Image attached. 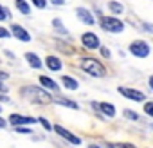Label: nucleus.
Here are the masks:
<instances>
[{
	"label": "nucleus",
	"mask_w": 153,
	"mask_h": 148,
	"mask_svg": "<svg viewBox=\"0 0 153 148\" xmlns=\"http://www.w3.org/2000/svg\"><path fill=\"white\" fill-rule=\"evenodd\" d=\"M117 92H119L123 98H126V99H130V101H137V103H140V101H144V99H146V94H144V92H140V90H137V89H130V87H117Z\"/></svg>",
	"instance_id": "obj_4"
},
{
	"label": "nucleus",
	"mask_w": 153,
	"mask_h": 148,
	"mask_svg": "<svg viewBox=\"0 0 153 148\" xmlns=\"http://www.w3.org/2000/svg\"><path fill=\"white\" fill-rule=\"evenodd\" d=\"M151 128H153V123H151Z\"/></svg>",
	"instance_id": "obj_35"
},
{
	"label": "nucleus",
	"mask_w": 153,
	"mask_h": 148,
	"mask_svg": "<svg viewBox=\"0 0 153 148\" xmlns=\"http://www.w3.org/2000/svg\"><path fill=\"white\" fill-rule=\"evenodd\" d=\"M4 126H6V119L0 117V128H4Z\"/></svg>",
	"instance_id": "obj_33"
},
{
	"label": "nucleus",
	"mask_w": 153,
	"mask_h": 148,
	"mask_svg": "<svg viewBox=\"0 0 153 148\" xmlns=\"http://www.w3.org/2000/svg\"><path fill=\"white\" fill-rule=\"evenodd\" d=\"M54 103H58V105H61V107H68V108H74V110H78L79 108V105L76 103V101H70V99H67V98H56V99H52Z\"/></svg>",
	"instance_id": "obj_15"
},
{
	"label": "nucleus",
	"mask_w": 153,
	"mask_h": 148,
	"mask_svg": "<svg viewBox=\"0 0 153 148\" xmlns=\"http://www.w3.org/2000/svg\"><path fill=\"white\" fill-rule=\"evenodd\" d=\"M31 2L38 7V9H43L45 6H47V2H49V0H31Z\"/></svg>",
	"instance_id": "obj_24"
},
{
	"label": "nucleus",
	"mask_w": 153,
	"mask_h": 148,
	"mask_svg": "<svg viewBox=\"0 0 153 148\" xmlns=\"http://www.w3.org/2000/svg\"><path fill=\"white\" fill-rule=\"evenodd\" d=\"M40 85H43L45 89H49V90H52V92H58V90H59V87L56 85V81L51 80V78H47V76H40Z\"/></svg>",
	"instance_id": "obj_14"
},
{
	"label": "nucleus",
	"mask_w": 153,
	"mask_h": 148,
	"mask_svg": "<svg viewBox=\"0 0 153 148\" xmlns=\"http://www.w3.org/2000/svg\"><path fill=\"white\" fill-rule=\"evenodd\" d=\"M54 132H56L58 135H61L63 139H67L68 143H72V144H81V137L74 135L72 132H68V130H67V128H63L61 125H54Z\"/></svg>",
	"instance_id": "obj_7"
},
{
	"label": "nucleus",
	"mask_w": 153,
	"mask_h": 148,
	"mask_svg": "<svg viewBox=\"0 0 153 148\" xmlns=\"http://www.w3.org/2000/svg\"><path fill=\"white\" fill-rule=\"evenodd\" d=\"M61 83L65 85V89H68V90H76V89H78V81H76L74 78H70V76H63L61 78Z\"/></svg>",
	"instance_id": "obj_18"
},
{
	"label": "nucleus",
	"mask_w": 153,
	"mask_h": 148,
	"mask_svg": "<svg viewBox=\"0 0 153 148\" xmlns=\"http://www.w3.org/2000/svg\"><path fill=\"white\" fill-rule=\"evenodd\" d=\"M148 83H149V89L153 90V76H149V81H148Z\"/></svg>",
	"instance_id": "obj_32"
},
{
	"label": "nucleus",
	"mask_w": 153,
	"mask_h": 148,
	"mask_svg": "<svg viewBox=\"0 0 153 148\" xmlns=\"http://www.w3.org/2000/svg\"><path fill=\"white\" fill-rule=\"evenodd\" d=\"M99 25L106 33H115L117 34V33H123L124 31V24L119 18H115V16H101L99 18Z\"/></svg>",
	"instance_id": "obj_3"
},
{
	"label": "nucleus",
	"mask_w": 153,
	"mask_h": 148,
	"mask_svg": "<svg viewBox=\"0 0 153 148\" xmlns=\"http://www.w3.org/2000/svg\"><path fill=\"white\" fill-rule=\"evenodd\" d=\"M88 148H99V146H97V144H90Z\"/></svg>",
	"instance_id": "obj_34"
},
{
	"label": "nucleus",
	"mask_w": 153,
	"mask_h": 148,
	"mask_svg": "<svg viewBox=\"0 0 153 148\" xmlns=\"http://www.w3.org/2000/svg\"><path fill=\"white\" fill-rule=\"evenodd\" d=\"M11 33L7 31V27H0V38H9Z\"/></svg>",
	"instance_id": "obj_25"
},
{
	"label": "nucleus",
	"mask_w": 153,
	"mask_h": 148,
	"mask_svg": "<svg viewBox=\"0 0 153 148\" xmlns=\"http://www.w3.org/2000/svg\"><path fill=\"white\" fill-rule=\"evenodd\" d=\"M144 112H146L149 117H153V101H148V103H144Z\"/></svg>",
	"instance_id": "obj_21"
},
{
	"label": "nucleus",
	"mask_w": 153,
	"mask_h": 148,
	"mask_svg": "<svg viewBox=\"0 0 153 148\" xmlns=\"http://www.w3.org/2000/svg\"><path fill=\"white\" fill-rule=\"evenodd\" d=\"M52 25L56 27V31H58V33H61V34H67V29L63 27V24H61V20H59V18H54V20H52Z\"/></svg>",
	"instance_id": "obj_19"
},
{
	"label": "nucleus",
	"mask_w": 153,
	"mask_h": 148,
	"mask_svg": "<svg viewBox=\"0 0 153 148\" xmlns=\"http://www.w3.org/2000/svg\"><path fill=\"white\" fill-rule=\"evenodd\" d=\"M51 4H54V6H63L65 4V0H49Z\"/></svg>",
	"instance_id": "obj_30"
},
{
	"label": "nucleus",
	"mask_w": 153,
	"mask_h": 148,
	"mask_svg": "<svg viewBox=\"0 0 153 148\" xmlns=\"http://www.w3.org/2000/svg\"><path fill=\"white\" fill-rule=\"evenodd\" d=\"M115 148H135L133 144H130V143H117L115 144Z\"/></svg>",
	"instance_id": "obj_27"
},
{
	"label": "nucleus",
	"mask_w": 153,
	"mask_h": 148,
	"mask_svg": "<svg viewBox=\"0 0 153 148\" xmlns=\"http://www.w3.org/2000/svg\"><path fill=\"white\" fill-rule=\"evenodd\" d=\"M76 15H78V18H79L83 24H87V25H94V24H96L94 15H92L87 7H78V9H76Z\"/></svg>",
	"instance_id": "obj_9"
},
{
	"label": "nucleus",
	"mask_w": 153,
	"mask_h": 148,
	"mask_svg": "<svg viewBox=\"0 0 153 148\" xmlns=\"http://www.w3.org/2000/svg\"><path fill=\"white\" fill-rule=\"evenodd\" d=\"M144 27H146L148 33H153V24H151V25H149V24H144Z\"/></svg>",
	"instance_id": "obj_31"
},
{
	"label": "nucleus",
	"mask_w": 153,
	"mask_h": 148,
	"mask_svg": "<svg viewBox=\"0 0 153 148\" xmlns=\"http://www.w3.org/2000/svg\"><path fill=\"white\" fill-rule=\"evenodd\" d=\"M45 65L51 69V70H54V72H58V70H61V60L58 58V56H47L45 58Z\"/></svg>",
	"instance_id": "obj_11"
},
{
	"label": "nucleus",
	"mask_w": 153,
	"mask_h": 148,
	"mask_svg": "<svg viewBox=\"0 0 153 148\" xmlns=\"http://www.w3.org/2000/svg\"><path fill=\"white\" fill-rule=\"evenodd\" d=\"M38 123H40V125H42L45 130H54V126H52V125H51V123H49L45 117H40V119H38Z\"/></svg>",
	"instance_id": "obj_20"
},
{
	"label": "nucleus",
	"mask_w": 153,
	"mask_h": 148,
	"mask_svg": "<svg viewBox=\"0 0 153 148\" xmlns=\"http://www.w3.org/2000/svg\"><path fill=\"white\" fill-rule=\"evenodd\" d=\"M9 123L13 126H22V125H34V123H38V119L27 117V116H22V114H11L9 116Z\"/></svg>",
	"instance_id": "obj_8"
},
{
	"label": "nucleus",
	"mask_w": 153,
	"mask_h": 148,
	"mask_svg": "<svg viewBox=\"0 0 153 148\" xmlns=\"http://www.w3.org/2000/svg\"><path fill=\"white\" fill-rule=\"evenodd\" d=\"M149 45L144 42V40H135V42H131L130 43V52L133 54V56H137V58H146V56H149Z\"/></svg>",
	"instance_id": "obj_5"
},
{
	"label": "nucleus",
	"mask_w": 153,
	"mask_h": 148,
	"mask_svg": "<svg viewBox=\"0 0 153 148\" xmlns=\"http://www.w3.org/2000/svg\"><path fill=\"white\" fill-rule=\"evenodd\" d=\"M15 6L22 15H31V6L27 4V0H15Z\"/></svg>",
	"instance_id": "obj_16"
},
{
	"label": "nucleus",
	"mask_w": 153,
	"mask_h": 148,
	"mask_svg": "<svg viewBox=\"0 0 153 148\" xmlns=\"http://www.w3.org/2000/svg\"><path fill=\"white\" fill-rule=\"evenodd\" d=\"M11 15H9V9H6L4 6H0V22L2 20H6V18H9Z\"/></svg>",
	"instance_id": "obj_22"
},
{
	"label": "nucleus",
	"mask_w": 153,
	"mask_h": 148,
	"mask_svg": "<svg viewBox=\"0 0 153 148\" xmlns=\"http://www.w3.org/2000/svg\"><path fill=\"white\" fill-rule=\"evenodd\" d=\"M20 94L25 96L27 99H31L33 103H49V101H52L49 92H45V90H42L40 87H34V85H29V87L22 89Z\"/></svg>",
	"instance_id": "obj_2"
},
{
	"label": "nucleus",
	"mask_w": 153,
	"mask_h": 148,
	"mask_svg": "<svg viewBox=\"0 0 153 148\" xmlns=\"http://www.w3.org/2000/svg\"><path fill=\"white\" fill-rule=\"evenodd\" d=\"M4 78H7V74H6V72H0V92L6 90V87L2 85V80H4Z\"/></svg>",
	"instance_id": "obj_28"
},
{
	"label": "nucleus",
	"mask_w": 153,
	"mask_h": 148,
	"mask_svg": "<svg viewBox=\"0 0 153 148\" xmlns=\"http://www.w3.org/2000/svg\"><path fill=\"white\" fill-rule=\"evenodd\" d=\"M11 31H13V34H15V38H18L20 42H31V34L22 27V25H18V24H13L11 25Z\"/></svg>",
	"instance_id": "obj_10"
},
{
	"label": "nucleus",
	"mask_w": 153,
	"mask_h": 148,
	"mask_svg": "<svg viewBox=\"0 0 153 148\" xmlns=\"http://www.w3.org/2000/svg\"><path fill=\"white\" fill-rule=\"evenodd\" d=\"M108 9H110V13H114V15H121V13H124V6L119 4L117 0H110V2H108Z\"/></svg>",
	"instance_id": "obj_17"
},
{
	"label": "nucleus",
	"mask_w": 153,
	"mask_h": 148,
	"mask_svg": "<svg viewBox=\"0 0 153 148\" xmlns=\"http://www.w3.org/2000/svg\"><path fill=\"white\" fill-rule=\"evenodd\" d=\"M79 67H81V70H85L88 74V76H94V78H103L106 74V67L96 58H81Z\"/></svg>",
	"instance_id": "obj_1"
},
{
	"label": "nucleus",
	"mask_w": 153,
	"mask_h": 148,
	"mask_svg": "<svg viewBox=\"0 0 153 148\" xmlns=\"http://www.w3.org/2000/svg\"><path fill=\"white\" fill-rule=\"evenodd\" d=\"M81 43H83L85 49H90V51L101 49V40H99V36L94 34V33H90V31L81 34Z\"/></svg>",
	"instance_id": "obj_6"
},
{
	"label": "nucleus",
	"mask_w": 153,
	"mask_h": 148,
	"mask_svg": "<svg viewBox=\"0 0 153 148\" xmlns=\"http://www.w3.org/2000/svg\"><path fill=\"white\" fill-rule=\"evenodd\" d=\"M25 60H27V63L33 67V69H42V60L38 58V54L36 52H25Z\"/></svg>",
	"instance_id": "obj_13"
},
{
	"label": "nucleus",
	"mask_w": 153,
	"mask_h": 148,
	"mask_svg": "<svg viewBox=\"0 0 153 148\" xmlns=\"http://www.w3.org/2000/svg\"><path fill=\"white\" fill-rule=\"evenodd\" d=\"M101 54H103L105 58H110V54H112V52H110V49H106V47H101Z\"/></svg>",
	"instance_id": "obj_29"
},
{
	"label": "nucleus",
	"mask_w": 153,
	"mask_h": 148,
	"mask_svg": "<svg viewBox=\"0 0 153 148\" xmlns=\"http://www.w3.org/2000/svg\"><path fill=\"white\" fill-rule=\"evenodd\" d=\"M123 114H124V116H126L128 119H133V121H137V119H139V116H137V112H133V110H124Z\"/></svg>",
	"instance_id": "obj_23"
},
{
	"label": "nucleus",
	"mask_w": 153,
	"mask_h": 148,
	"mask_svg": "<svg viewBox=\"0 0 153 148\" xmlns=\"http://www.w3.org/2000/svg\"><path fill=\"white\" fill-rule=\"evenodd\" d=\"M96 107H97V108H99V110H101V112L106 116V117H114V116H115V107H114L112 103H106V101H103V103H97Z\"/></svg>",
	"instance_id": "obj_12"
},
{
	"label": "nucleus",
	"mask_w": 153,
	"mask_h": 148,
	"mask_svg": "<svg viewBox=\"0 0 153 148\" xmlns=\"http://www.w3.org/2000/svg\"><path fill=\"white\" fill-rule=\"evenodd\" d=\"M15 132H18V134H31V128H22V126H15Z\"/></svg>",
	"instance_id": "obj_26"
}]
</instances>
